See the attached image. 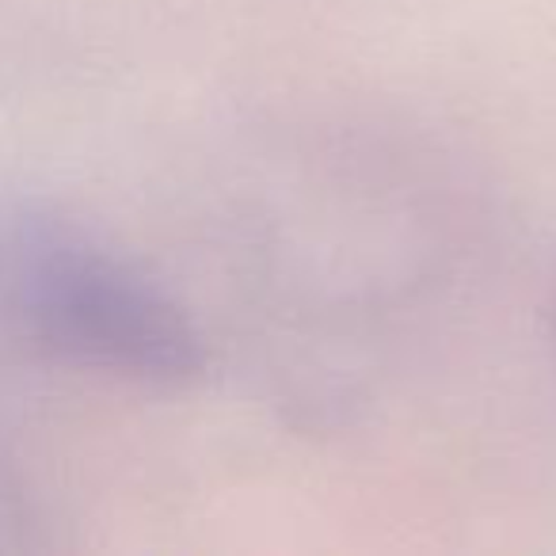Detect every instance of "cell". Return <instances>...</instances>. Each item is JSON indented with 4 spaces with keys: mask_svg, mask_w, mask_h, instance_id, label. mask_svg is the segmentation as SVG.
I'll list each match as a JSON object with an SVG mask.
<instances>
[{
    "mask_svg": "<svg viewBox=\"0 0 556 556\" xmlns=\"http://www.w3.org/2000/svg\"><path fill=\"white\" fill-rule=\"evenodd\" d=\"M4 275L27 332L65 363L146 386H184L206 366L187 313L73 225L20 222Z\"/></svg>",
    "mask_w": 556,
    "mask_h": 556,
    "instance_id": "cell-1",
    "label": "cell"
}]
</instances>
